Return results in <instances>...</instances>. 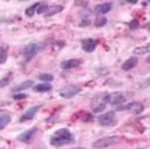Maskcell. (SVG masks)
Listing matches in <instances>:
<instances>
[{
    "label": "cell",
    "mask_w": 150,
    "mask_h": 149,
    "mask_svg": "<svg viewBox=\"0 0 150 149\" xmlns=\"http://www.w3.org/2000/svg\"><path fill=\"white\" fill-rule=\"evenodd\" d=\"M72 149H86V148H81V147H77V148H72Z\"/></svg>",
    "instance_id": "obj_31"
},
{
    "label": "cell",
    "mask_w": 150,
    "mask_h": 149,
    "mask_svg": "<svg viewBox=\"0 0 150 149\" xmlns=\"http://www.w3.org/2000/svg\"><path fill=\"white\" fill-rule=\"evenodd\" d=\"M147 45H148V47H149V48H150V43H149V44H147Z\"/></svg>",
    "instance_id": "obj_33"
},
{
    "label": "cell",
    "mask_w": 150,
    "mask_h": 149,
    "mask_svg": "<svg viewBox=\"0 0 150 149\" xmlns=\"http://www.w3.org/2000/svg\"><path fill=\"white\" fill-rule=\"evenodd\" d=\"M147 29H148V31H149V32H150V23H149V25H148V26H147Z\"/></svg>",
    "instance_id": "obj_30"
},
{
    "label": "cell",
    "mask_w": 150,
    "mask_h": 149,
    "mask_svg": "<svg viewBox=\"0 0 150 149\" xmlns=\"http://www.w3.org/2000/svg\"><path fill=\"white\" fill-rule=\"evenodd\" d=\"M33 84H34V82H33V80H26V82H23V83L19 84L18 86L13 87V89H12V91H13L14 93H18V92H20V91H23V90H27V89L32 87V86H33Z\"/></svg>",
    "instance_id": "obj_16"
},
{
    "label": "cell",
    "mask_w": 150,
    "mask_h": 149,
    "mask_svg": "<svg viewBox=\"0 0 150 149\" xmlns=\"http://www.w3.org/2000/svg\"><path fill=\"white\" fill-rule=\"evenodd\" d=\"M80 91H81V87L78 85H68V86H64L59 91V94H61V97H63L65 99H71L78 93H80Z\"/></svg>",
    "instance_id": "obj_7"
},
{
    "label": "cell",
    "mask_w": 150,
    "mask_h": 149,
    "mask_svg": "<svg viewBox=\"0 0 150 149\" xmlns=\"http://www.w3.org/2000/svg\"><path fill=\"white\" fill-rule=\"evenodd\" d=\"M40 5H41V2H35V4H33L32 6H29V7L26 9V15H27V16H33V15L35 14V12L38 11Z\"/></svg>",
    "instance_id": "obj_21"
},
{
    "label": "cell",
    "mask_w": 150,
    "mask_h": 149,
    "mask_svg": "<svg viewBox=\"0 0 150 149\" xmlns=\"http://www.w3.org/2000/svg\"><path fill=\"white\" fill-rule=\"evenodd\" d=\"M7 56H8V47L7 45L0 47V64L6 63Z\"/></svg>",
    "instance_id": "obj_18"
},
{
    "label": "cell",
    "mask_w": 150,
    "mask_h": 149,
    "mask_svg": "<svg viewBox=\"0 0 150 149\" xmlns=\"http://www.w3.org/2000/svg\"><path fill=\"white\" fill-rule=\"evenodd\" d=\"M41 107H42V105H38V106H33V107L28 109L27 111L25 112V114L20 118V120H19V121H20V122H25V121L33 120V119H34V116L36 115V113L41 110Z\"/></svg>",
    "instance_id": "obj_9"
},
{
    "label": "cell",
    "mask_w": 150,
    "mask_h": 149,
    "mask_svg": "<svg viewBox=\"0 0 150 149\" xmlns=\"http://www.w3.org/2000/svg\"><path fill=\"white\" fill-rule=\"evenodd\" d=\"M12 78H13L12 74H8L7 76H6V77L1 78V79H0V87H5V86H7V85L11 83Z\"/></svg>",
    "instance_id": "obj_22"
},
{
    "label": "cell",
    "mask_w": 150,
    "mask_h": 149,
    "mask_svg": "<svg viewBox=\"0 0 150 149\" xmlns=\"http://www.w3.org/2000/svg\"><path fill=\"white\" fill-rule=\"evenodd\" d=\"M74 141H75V138L68 128L58 129L50 138V143L54 147H62V146H65V145H70Z\"/></svg>",
    "instance_id": "obj_1"
},
{
    "label": "cell",
    "mask_w": 150,
    "mask_h": 149,
    "mask_svg": "<svg viewBox=\"0 0 150 149\" xmlns=\"http://www.w3.org/2000/svg\"><path fill=\"white\" fill-rule=\"evenodd\" d=\"M26 98H28V94H25V93H15L13 96V99H15V100H22Z\"/></svg>",
    "instance_id": "obj_26"
},
{
    "label": "cell",
    "mask_w": 150,
    "mask_h": 149,
    "mask_svg": "<svg viewBox=\"0 0 150 149\" xmlns=\"http://www.w3.org/2000/svg\"><path fill=\"white\" fill-rule=\"evenodd\" d=\"M81 63H83V60H80V58H72V60L63 61V62L61 63V68L69 70V69H74V68L79 67Z\"/></svg>",
    "instance_id": "obj_12"
},
{
    "label": "cell",
    "mask_w": 150,
    "mask_h": 149,
    "mask_svg": "<svg viewBox=\"0 0 150 149\" xmlns=\"http://www.w3.org/2000/svg\"><path fill=\"white\" fill-rule=\"evenodd\" d=\"M126 96L121 92H114L110 93L108 97V104L113 105L114 107H116V110H125V104H126Z\"/></svg>",
    "instance_id": "obj_4"
},
{
    "label": "cell",
    "mask_w": 150,
    "mask_h": 149,
    "mask_svg": "<svg viewBox=\"0 0 150 149\" xmlns=\"http://www.w3.org/2000/svg\"><path fill=\"white\" fill-rule=\"evenodd\" d=\"M36 132H38V128H36V127H32V128L25 131L23 133H21V134L18 136V140H19L20 142H23V143H29V142L34 139Z\"/></svg>",
    "instance_id": "obj_8"
},
{
    "label": "cell",
    "mask_w": 150,
    "mask_h": 149,
    "mask_svg": "<svg viewBox=\"0 0 150 149\" xmlns=\"http://www.w3.org/2000/svg\"><path fill=\"white\" fill-rule=\"evenodd\" d=\"M41 47L38 43H29L27 45H25V48L22 49V54H23V58H25V62H29L32 61L40 51Z\"/></svg>",
    "instance_id": "obj_6"
},
{
    "label": "cell",
    "mask_w": 150,
    "mask_h": 149,
    "mask_svg": "<svg viewBox=\"0 0 150 149\" xmlns=\"http://www.w3.org/2000/svg\"><path fill=\"white\" fill-rule=\"evenodd\" d=\"M33 90L35 92H48L51 90V84L49 83H42V84H36L33 86Z\"/></svg>",
    "instance_id": "obj_17"
},
{
    "label": "cell",
    "mask_w": 150,
    "mask_h": 149,
    "mask_svg": "<svg viewBox=\"0 0 150 149\" xmlns=\"http://www.w3.org/2000/svg\"><path fill=\"white\" fill-rule=\"evenodd\" d=\"M120 141H121V138L120 136H106V138H103V139L97 140L96 142L92 143V146H93V148L104 149V148H107V147H111V146H114V145L119 143Z\"/></svg>",
    "instance_id": "obj_3"
},
{
    "label": "cell",
    "mask_w": 150,
    "mask_h": 149,
    "mask_svg": "<svg viewBox=\"0 0 150 149\" xmlns=\"http://www.w3.org/2000/svg\"><path fill=\"white\" fill-rule=\"evenodd\" d=\"M139 27H140V22H139L137 20H133V21L129 23V28L133 29V31H134V29H137Z\"/></svg>",
    "instance_id": "obj_27"
},
{
    "label": "cell",
    "mask_w": 150,
    "mask_h": 149,
    "mask_svg": "<svg viewBox=\"0 0 150 149\" xmlns=\"http://www.w3.org/2000/svg\"><path fill=\"white\" fill-rule=\"evenodd\" d=\"M108 97H110V93H106V92H101L94 96L93 99L91 100V110L94 113L104 112L108 104Z\"/></svg>",
    "instance_id": "obj_2"
},
{
    "label": "cell",
    "mask_w": 150,
    "mask_h": 149,
    "mask_svg": "<svg viewBox=\"0 0 150 149\" xmlns=\"http://www.w3.org/2000/svg\"><path fill=\"white\" fill-rule=\"evenodd\" d=\"M147 61H148V62H150V56L148 57V58H147Z\"/></svg>",
    "instance_id": "obj_32"
},
{
    "label": "cell",
    "mask_w": 150,
    "mask_h": 149,
    "mask_svg": "<svg viewBox=\"0 0 150 149\" xmlns=\"http://www.w3.org/2000/svg\"><path fill=\"white\" fill-rule=\"evenodd\" d=\"M137 63H139L137 57L133 56V57H129L127 61H125L121 68H122V70H123V71H129V70L134 69V68L137 65Z\"/></svg>",
    "instance_id": "obj_14"
},
{
    "label": "cell",
    "mask_w": 150,
    "mask_h": 149,
    "mask_svg": "<svg viewBox=\"0 0 150 149\" xmlns=\"http://www.w3.org/2000/svg\"><path fill=\"white\" fill-rule=\"evenodd\" d=\"M113 5L112 2H104V4H99L94 7V13L97 14H106L108 12H111Z\"/></svg>",
    "instance_id": "obj_13"
},
{
    "label": "cell",
    "mask_w": 150,
    "mask_h": 149,
    "mask_svg": "<svg viewBox=\"0 0 150 149\" xmlns=\"http://www.w3.org/2000/svg\"><path fill=\"white\" fill-rule=\"evenodd\" d=\"M149 86H150V77L147 78L146 80H143V82L140 84V87H141V89H147V87H149Z\"/></svg>",
    "instance_id": "obj_28"
},
{
    "label": "cell",
    "mask_w": 150,
    "mask_h": 149,
    "mask_svg": "<svg viewBox=\"0 0 150 149\" xmlns=\"http://www.w3.org/2000/svg\"><path fill=\"white\" fill-rule=\"evenodd\" d=\"M84 25H85V26L90 25V21H88V20H86V21H81V22H80V26H84Z\"/></svg>",
    "instance_id": "obj_29"
},
{
    "label": "cell",
    "mask_w": 150,
    "mask_h": 149,
    "mask_svg": "<svg viewBox=\"0 0 150 149\" xmlns=\"http://www.w3.org/2000/svg\"><path fill=\"white\" fill-rule=\"evenodd\" d=\"M125 110H127L132 114L139 115V114H141L142 112L144 111V106H143V104H141L139 101H133V103H129L128 105H126Z\"/></svg>",
    "instance_id": "obj_10"
},
{
    "label": "cell",
    "mask_w": 150,
    "mask_h": 149,
    "mask_svg": "<svg viewBox=\"0 0 150 149\" xmlns=\"http://www.w3.org/2000/svg\"><path fill=\"white\" fill-rule=\"evenodd\" d=\"M106 23H107V19H106V18H98V19L94 21V26H96L97 28L104 27Z\"/></svg>",
    "instance_id": "obj_24"
},
{
    "label": "cell",
    "mask_w": 150,
    "mask_h": 149,
    "mask_svg": "<svg viewBox=\"0 0 150 149\" xmlns=\"http://www.w3.org/2000/svg\"><path fill=\"white\" fill-rule=\"evenodd\" d=\"M38 79L44 82V83H50L54 79V76L51 74H38Z\"/></svg>",
    "instance_id": "obj_23"
},
{
    "label": "cell",
    "mask_w": 150,
    "mask_h": 149,
    "mask_svg": "<svg viewBox=\"0 0 150 149\" xmlns=\"http://www.w3.org/2000/svg\"><path fill=\"white\" fill-rule=\"evenodd\" d=\"M137 149H144V148H137Z\"/></svg>",
    "instance_id": "obj_34"
},
{
    "label": "cell",
    "mask_w": 150,
    "mask_h": 149,
    "mask_svg": "<svg viewBox=\"0 0 150 149\" xmlns=\"http://www.w3.org/2000/svg\"><path fill=\"white\" fill-rule=\"evenodd\" d=\"M98 122L99 125L104 126V127H112L116 125V115H115V112L110 111L106 112L104 114H100L98 116Z\"/></svg>",
    "instance_id": "obj_5"
},
{
    "label": "cell",
    "mask_w": 150,
    "mask_h": 149,
    "mask_svg": "<svg viewBox=\"0 0 150 149\" xmlns=\"http://www.w3.org/2000/svg\"><path fill=\"white\" fill-rule=\"evenodd\" d=\"M48 7H49V5H47V4H44V2H41V5L38 6V8L36 12H38V14H44L45 11L48 9Z\"/></svg>",
    "instance_id": "obj_25"
},
{
    "label": "cell",
    "mask_w": 150,
    "mask_h": 149,
    "mask_svg": "<svg viewBox=\"0 0 150 149\" xmlns=\"http://www.w3.org/2000/svg\"><path fill=\"white\" fill-rule=\"evenodd\" d=\"M81 48L86 53H92L97 48V41L93 38H86L81 41Z\"/></svg>",
    "instance_id": "obj_11"
},
{
    "label": "cell",
    "mask_w": 150,
    "mask_h": 149,
    "mask_svg": "<svg viewBox=\"0 0 150 149\" xmlns=\"http://www.w3.org/2000/svg\"><path fill=\"white\" fill-rule=\"evenodd\" d=\"M11 120H12V118H11L9 114H2V115H0V131L4 129L11 122Z\"/></svg>",
    "instance_id": "obj_19"
},
{
    "label": "cell",
    "mask_w": 150,
    "mask_h": 149,
    "mask_svg": "<svg viewBox=\"0 0 150 149\" xmlns=\"http://www.w3.org/2000/svg\"><path fill=\"white\" fill-rule=\"evenodd\" d=\"M150 51V48L148 45H141V47H137L134 49V55H139V56H142V55H146Z\"/></svg>",
    "instance_id": "obj_20"
},
{
    "label": "cell",
    "mask_w": 150,
    "mask_h": 149,
    "mask_svg": "<svg viewBox=\"0 0 150 149\" xmlns=\"http://www.w3.org/2000/svg\"><path fill=\"white\" fill-rule=\"evenodd\" d=\"M62 11H63V6H61V5H52V6L49 5L48 9L45 11V13L43 15L44 16H51V15H55L57 13H61Z\"/></svg>",
    "instance_id": "obj_15"
}]
</instances>
